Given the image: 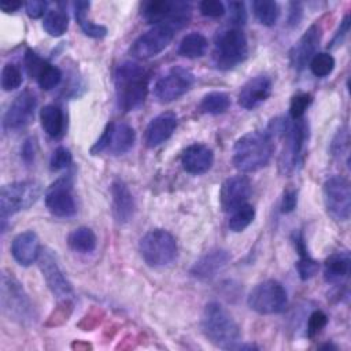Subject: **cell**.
Masks as SVG:
<instances>
[{"label":"cell","instance_id":"obj_48","mask_svg":"<svg viewBox=\"0 0 351 351\" xmlns=\"http://www.w3.org/2000/svg\"><path fill=\"white\" fill-rule=\"evenodd\" d=\"M300 18H302V5H300V3H291L288 23L291 26H296L299 23Z\"/></svg>","mask_w":351,"mask_h":351},{"label":"cell","instance_id":"obj_33","mask_svg":"<svg viewBox=\"0 0 351 351\" xmlns=\"http://www.w3.org/2000/svg\"><path fill=\"white\" fill-rule=\"evenodd\" d=\"M230 107V97L225 92H210L202 97V101L199 104V110L203 114L210 115H219L228 111Z\"/></svg>","mask_w":351,"mask_h":351},{"label":"cell","instance_id":"obj_45","mask_svg":"<svg viewBox=\"0 0 351 351\" xmlns=\"http://www.w3.org/2000/svg\"><path fill=\"white\" fill-rule=\"evenodd\" d=\"M47 7H48V3L47 1H40V0H32V1H27L25 4V10H26V14L33 18V19H37V18H41L44 14H47ZM45 16V15H44Z\"/></svg>","mask_w":351,"mask_h":351},{"label":"cell","instance_id":"obj_21","mask_svg":"<svg viewBox=\"0 0 351 351\" xmlns=\"http://www.w3.org/2000/svg\"><path fill=\"white\" fill-rule=\"evenodd\" d=\"M273 84L267 75H256L248 80L239 92V104L245 110H254L271 95Z\"/></svg>","mask_w":351,"mask_h":351},{"label":"cell","instance_id":"obj_36","mask_svg":"<svg viewBox=\"0 0 351 351\" xmlns=\"http://www.w3.org/2000/svg\"><path fill=\"white\" fill-rule=\"evenodd\" d=\"M255 218V208L254 206L244 203L243 206L237 207L234 211H232L230 219H229V229L232 232H243L245 228L250 226V223Z\"/></svg>","mask_w":351,"mask_h":351},{"label":"cell","instance_id":"obj_1","mask_svg":"<svg viewBox=\"0 0 351 351\" xmlns=\"http://www.w3.org/2000/svg\"><path fill=\"white\" fill-rule=\"evenodd\" d=\"M274 152L273 134L267 130H252L236 140L232 152L234 167L243 173H252L265 167Z\"/></svg>","mask_w":351,"mask_h":351},{"label":"cell","instance_id":"obj_15","mask_svg":"<svg viewBox=\"0 0 351 351\" xmlns=\"http://www.w3.org/2000/svg\"><path fill=\"white\" fill-rule=\"evenodd\" d=\"M174 33L176 29L169 25H154L133 43L130 52L138 59L154 58L169 47Z\"/></svg>","mask_w":351,"mask_h":351},{"label":"cell","instance_id":"obj_43","mask_svg":"<svg viewBox=\"0 0 351 351\" xmlns=\"http://www.w3.org/2000/svg\"><path fill=\"white\" fill-rule=\"evenodd\" d=\"M229 7V21L232 22V26H237L240 27L241 25L245 23L247 21V11H245V5L243 1H230L228 4Z\"/></svg>","mask_w":351,"mask_h":351},{"label":"cell","instance_id":"obj_40","mask_svg":"<svg viewBox=\"0 0 351 351\" xmlns=\"http://www.w3.org/2000/svg\"><path fill=\"white\" fill-rule=\"evenodd\" d=\"M71 163H73V155L70 149H67L66 147H58L51 155L49 169L52 171H60L67 169Z\"/></svg>","mask_w":351,"mask_h":351},{"label":"cell","instance_id":"obj_17","mask_svg":"<svg viewBox=\"0 0 351 351\" xmlns=\"http://www.w3.org/2000/svg\"><path fill=\"white\" fill-rule=\"evenodd\" d=\"M37 107V96L30 89L22 90L10 104L3 118L5 130H19L26 128L34 118Z\"/></svg>","mask_w":351,"mask_h":351},{"label":"cell","instance_id":"obj_27","mask_svg":"<svg viewBox=\"0 0 351 351\" xmlns=\"http://www.w3.org/2000/svg\"><path fill=\"white\" fill-rule=\"evenodd\" d=\"M351 258L347 251L330 254L324 262V278L328 282H340L347 278L350 273Z\"/></svg>","mask_w":351,"mask_h":351},{"label":"cell","instance_id":"obj_6","mask_svg":"<svg viewBox=\"0 0 351 351\" xmlns=\"http://www.w3.org/2000/svg\"><path fill=\"white\" fill-rule=\"evenodd\" d=\"M1 310L3 313L19 324L27 325L34 322L36 311L32 300L25 292L22 284L7 271L1 273Z\"/></svg>","mask_w":351,"mask_h":351},{"label":"cell","instance_id":"obj_34","mask_svg":"<svg viewBox=\"0 0 351 351\" xmlns=\"http://www.w3.org/2000/svg\"><path fill=\"white\" fill-rule=\"evenodd\" d=\"M44 30L52 37H60L69 27V15L64 10H49L43 21Z\"/></svg>","mask_w":351,"mask_h":351},{"label":"cell","instance_id":"obj_42","mask_svg":"<svg viewBox=\"0 0 351 351\" xmlns=\"http://www.w3.org/2000/svg\"><path fill=\"white\" fill-rule=\"evenodd\" d=\"M200 14L208 18H219L226 12L225 4L218 0H203L199 4Z\"/></svg>","mask_w":351,"mask_h":351},{"label":"cell","instance_id":"obj_47","mask_svg":"<svg viewBox=\"0 0 351 351\" xmlns=\"http://www.w3.org/2000/svg\"><path fill=\"white\" fill-rule=\"evenodd\" d=\"M348 30H350V16H348V14H347V15H344V18H343V21H341V23H340V27H339L337 33L335 34V37H333V40H332V43H330V47H335V45L341 44V41H343V38L346 37V34L348 33Z\"/></svg>","mask_w":351,"mask_h":351},{"label":"cell","instance_id":"obj_19","mask_svg":"<svg viewBox=\"0 0 351 351\" xmlns=\"http://www.w3.org/2000/svg\"><path fill=\"white\" fill-rule=\"evenodd\" d=\"M25 67L27 74L34 78L38 86L44 90H51L62 81V71L59 67L48 63L40 58L34 51L27 49L25 55Z\"/></svg>","mask_w":351,"mask_h":351},{"label":"cell","instance_id":"obj_44","mask_svg":"<svg viewBox=\"0 0 351 351\" xmlns=\"http://www.w3.org/2000/svg\"><path fill=\"white\" fill-rule=\"evenodd\" d=\"M36 152H37V140L34 137H29L27 140H25L22 149H21V156L22 160L26 165H30L34 162L36 158Z\"/></svg>","mask_w":351,"mask_h":351},{"label":"cell","instance_id":"obj_25","mask_svg":"<svg viewBox=\"0 0 351 351\" xmlns=\"http://www.w3.org/2000/svg\"><path fill=\"white\" fill-rule=\"evenodd\" d=\"M110 191H111V199H112L114 218L119 223L129 222L134 214L136 203L128 185L122 180L117 178L112 181Z\"/></svg>","mask_w":351,"mask_h":351},{"label":"cell","instance_id":"obj_18","mask_svg":"<svg viewBox=\"0 0 351 351\" xmlns=\"http://www.w3.org/2000/svg\"><path fill=\"white\" fill-rule=\"evenodd\" d=\"M252 192L251 181L245 176H233L223 181L219 191V203L225 213H232L247 203Z\"/></svg>","mask_w":351,"mask_h":351},{"label":"cell","instance_id":"obj_20","mask_svg":"<svg viewBox=\"0 0 351 351\" xmlns=\"http://www.w3.org/2000/svg\"><path fill=\"white\" fill-rule=\"evenodd\" d=\"M321 41L319 25H311L302 37L295 43L289 52V63L296 71H302L310 63L313 56L317 53L318 44Z\"/></svg>","mask_w":351,"mask_h":351},{"label":"cell","instance_id":"obj_28","mask_svg":"<svg viewBox=\"0 0 351 351\" xmlns=\"http://www.w3.org/2000/svg\"><path fill=\"white\" fill-rule=\"evenodd\" d=\"M40 121L44 132L52 138H60L64 134L66 118L63 110L56 104H47L40 110Z\"/></svg>","mask_w":351,"mask_h":351},{"label":"cell","instance_id":"obj_3","mask_svg":"<svg viewBox=\"0 0 351 351\" xmlns=\"http://www.w3.org/2000/svg\"><path fill=\"white\" fill-rule=\"evenodd\" d=\"M273 134L281 132L284 138L282 151L280 155V170L284 174H289L302 162L306 143L308 140V123L304 118L292 119H273L267 128Z\"/></svg>","mask_w":351,"mask_h":351},{"label":"cell","instance_id":"obj_29","mask_svg":"<svg viewBox=\"0 0 351 351\" xmlns=\"http://www.w3.org/2000/svg\"><path fill=\"white\" fill-rule=\"evenodd\" d=\"M293 243H295V248L299 254V261L296 262V269L299 273V277L302 280H308L311 277L315 276V273L318 271V262L315 259H313L308 255V251L306 248V243H304V237L302 233H295L293 236Z\"/></svg>","mask_w":351,"mask_h":351},{"label":"cell","instance_id":"obj_2","mask_svg":"<svg viewBox=\"0 0 351 351\" xmlns=\"http://www.w3.org/2000/svg\"><path fill=\"white\" fill-rule=\"evenodd\" d=\"M117 104L123 112L137 110L148 95V71L136 62H123L115 70Z\"/></svg>","mask_w":351,"mask_h":351},{"label":"cell","instance_id":"obj_38","mask_svg":"<svg viewBox=\"0 0 351 351\" xmlns=\"http://www.w3.org/2000/svg\"><path fill=\"white\" fill-rule=\"evenodd\" d=\"M22 84V71L15 63H5L1 70V88L5 92H11L19 88Z\"/></svg>","mask_w":351,"mask_h":351},{"label":"cell","instance_id":"obj_41","mask_svg":"<svg viewBox=\"0 0 351 351\" xmlns=\"http://www.w3.org/2000/svg\"><path fill=\"white\" fill-rule=\"evenodd\" d=\"M328 324V315L321 311V310H315L310 314L308 321H307V336L308 337H314L317 336Z\"/></svg>","mask_w":351,"mask_h":351},{"label":"cell","instance_id":"obj_5","mask_svg":"<svg viewBox=\"0 0 351 351\" xmlns=\"http://www.w3.org/2000/svg\"><path fill=\"white\" fill-rule=\"evenodd\" d=\"M248 56V43L244 32L230 26L217 33L213 48V63L219 70H230Z\"/></svg>","mask_w":351,"mask_h":351},{"label":"cell","instance_id":"obj_12","mask_svg":"<svg viewBox=\"0 0 351 351\" xmlns=\"http://www.w3.org/2000/svg\"><path fill=\"white\" fill-rule=\"evenodd\" d=\"M326 213L335 221H348L351 213V186L341 176L329 177L322 186Z\"/></svg>","mask_w":351,"mask_h":351},{"label":"cell","instance_id":"obj_31","mask_svg":"<svg viewBox=\"0 0 351 351\" xmlns=\"http://www.w3.org/2000/svg\"><path fill=\"white\" fill-rule=\"evenodd\" d=\"M89 1H75L74 3V15L75 21L80 25L85 36L92 38H103L107 36V27L103 25L93 23L86 19V11L89 10Z\"/></svg>","mask_w":351,"mask_h":351},{"label":"cell","instance_id":"obj_7","mask_svg":"<svg viewBox=\"0 0 351 351\" xmlns=\"http://www.w3.org/2000/svg\"><path fill=\"white\" fill-rule=\"evenodd\" d=\"M41 184L33 180L15 181L0 189V218L4 223L14 214L30 208L41 195Z\"/></svg>","mask_w":351,"mask_h":351},{"label":"cell","instance_id":"obj_39","mask_svg":"<svg viewBox=\"0 0 351 351\" xmlns=\"http://www.w3.org/2000/svg\"><path fill=\"white\" fill-rule=\"evenodd\" d=\"M313 99L308 93L300 92L292 96L291 99V104H289V118L291 119H300L303 118L306 110L308 108V106L311 104Z\"/></svg>","mask_w":351,"mask_h":351},{"label":"cell","instance_id":"obj_14","mask_svg":"<svg viewBox=\"0 0 351 351\" xmlns=\"http://www.w3.org/2000/svg\"><path fill=\"white\" fill-rule=\"evenodd\" d=\"M38 266L48 288L58 299L67 300L73 296V287L67 280L64 271L62 270L56 254L52 250H41V254L38 256Z\"/></svg>","mask_w":351,"mask_h":351},{"label":"cell","instance_id":"obj_10","mask_svg":"<svg viewBox=\"0 0 351 351\" xmlns=\"http://www.w3.org/2000/svg\"><path fill=\"white\" fill-rule=\"evenodd\" d=\"M248 307L258 314L271 315L285 311L288 295L284 285L277 280H265L256 284L247 298Z\"/></svg>","mask_w":351,"mask_h":351},{"label":"cell","instance_id":"obj_24","mask_svg":"<svg viewBox=\"0 0 351 351\" xmlns=\"http://www.w3.org/2000/svg\"><path fill=\"white\" fill-rule=\"evenodd\" d=\"M214 162V154L211 148L202 143L188 145L181 155V165L189 174H204L207 173Z\"/></svg>","mask_w":351,"mask_h":351},{"label":"cell","instance_id":"obj_4","mask_svg":"<svg viewBox=\"0 0 351 351\" xmlns=\"http://www.w3.org/2000/svg\"><path fill=\"white\" fill-rule=\"evenodd\" d=\"M202 329L204 336L219 348L236 350L240 344L241 332L237 322L218 302L206 304L202 315Z\"/></svg>","mask_w":351,"mask_h":351},{"label":"cell","instance_id":"obj_32","mask_svg":"<svg viewBox=\"0 0 351 351\" xmlns=\"http://www.w3.org/2000/svg\"><path fill=\"white\" fill-rule=\"evenodd\" d=\"M207 47H208L207 38L199 32H192L184 36V38L181 40L178 47V53L184 58L196 59L206 53Z\"/></svg>","mask_w":351,"mask_h":351},{"label":"cell","instance_id":"obj_50","mask_svg":"<svg viewBox=\"0 0 351 351\" xmlns=\"http://www.w3.org/2000/svg\"><path fill=\"white\" fill-rule=\"evenodd\" d=\"M321 348H322V350H324V348H333V350H336V347L332 346V344H324V346H321Z\"/></svg>","mask_w":351,"mask_h":351},{"label":"cell","instance_id":"obj_9","mask_svg":"<svg viewBox=\"0 0 351 351\" xmlns=\"http://www.w3.org/2000/svg\"><path fill=\"white\" fill-rule=\"evenodd\" d=\"M143 18L154 25H169L178 30L192 15V7L181 0H151L141 4Z\"/></svg>","mask_w":351,"mask_h":351},{"label":"cell","instance_id":"obj_49","mask_svg":"<svg viewBox=\"0 0 351 351\" xmlns=\"http://www.w3.org/2000/svg\"><path fill=\"white\" fill-rule=\"evenodd\" d=\"M22 7V3L21 1H10V0H3L1 3H0V8H1V11H4L5 14H11V12H15V11H18L19 8Z\"/></svg>","mask_w":351,"mask_h":351},{"label":"cell","instance_id":"obj_46","mask_svg":"<svg viewBox=\"0 0 351 351\" xmlns=\"http://www.w3.org/2000/svg\"><path fill=\"white\" fill-rule=\"evenodd\" d=\"M298 204V191L295 189H287L282 195V200H281V213L288 214L291 211H293L296 208Z\"/></svg>","mask_w":351,"mask_h":351},{"label":"cell","instance_id":"obj_22","mask_svg":"<svg viewBox=\"0 0 351 351\" xmlns=\"http://www.w3.org/2000/svg\"><path fill=\"white\" fill-rule=\"evenodd\" d=\"M229 261L230 254L226 250H210L195 262V265L191 269V274L200 281H208L214 278L218 274V271H221L229 263Z\"/></svg>","mask_w":351,"mask_h":351},{"label":"cell","instance_id":"obj_13","mask_svg":"<svg viewBox=\"0 0 351 351\" xmlns=\"http://www.w3.org/2000/svg\"><path fill=\"white\" fill-rule=\"evenodd\" d=\"M195 75L182 66L171 67L154 85V96L159 103H170L185 95L193 85Z\"/></svg>","mask_w":351,"mask_h":351},{"label":"cell","instance_id":"obj_16","mask_svg":"<svg viewBox=\"0 0 351 351\" xmlns=\"http://www.w3.org/2000/svg\"><path fill=\"white\" fill-rule=\"evenodd\" d=\"M73 181L70 176L58 178L45 192V206L48 211L59 218H69L77 213L74 196L71 193Z\"/></svg>","mask_w":351,"mask_h":351},{"label":"cell","instance_id":"obj_30","mask_svg":"<svg viewBox=\"0 0 351 351\" xmlns=\"http://www.w3.org/2000/svg\"><path fill=\"white\" fill-rule=\"evenodd\" d=\"M67 243H69V247L75 252L90 254L96 250L97 237L90 228L80 226L69 234Z\"/></svg>","mask_w":351,"mask_h":351},{"label":"cell","instance_id":"obj_26","mask_svg":"<svg viewBox=\"0 0 351 351\" xmlns=\"http://www.w3.org/2000/svg\"><path fill=\"white\" fill-rule=\"evenodd\" d=\"M177 128V115L162 112L151 119L145 129V144L149 148L158 147L171 137Z\"/></svg>","mask_w":351,"mask_h":351},{"label":"cell","instance_id":"obj_35","mask_svg":"<svg viewBox=\"0 0 351 351\" xmlns=\"http://www.w3.org/2000/svg\"><path fill=\"white\" fill-rule=\"evenodd\" d=\"M252 10L255 18L263 26H274L280 16V7L271 0H255L252 1Z\"/></svg>","mask_w":351,"mask_h":351},{"label":"cell","instance_id":"obj_11","mask_svg":"<svg viewBox=\"0 0 351 351\" xmlns=\"http://www.w3.org/2000/svg\"><path fill=\"white\" fill-rule=\"evenodd\" d=\"M136 141L134 129L126 122H108L97 138V141L92 145L90 154L99 155L107 152L108 155H123L129 149L133 148Z\"/></svg>","mask_w":351,"mask_h":351},{"label":"cell","instance_id":"obj_37","mask_svg":"<svg viewBox=\"0 0 351 351\" xmlns=\"http://www.w3.org/2000/svg\"><path fill=\"white\" fill-rule=\"evenodd\" d=\"M308 64L315 77H328L335 69V58L328 52H317Z\"/></svg>","mask_w":351,"mask_h":351},{"label":"cell","instance_id":"obj_8","mask_svg":"<svg viewBox=\"0 0 351 351\" xmlns=\"http://www.w3.org/2000/svg\"><path fill=\"white\" fill-rule=\"evenodd\" d=\"M138 251L148 266L162 267L177 258L178 250L171 233L165 229H152L140 239Z\"/></svg>","mask_w":351,"mask_h":351},{"label":"cell","instance_id":"obj_23","mask_svg":"<svg viewBox=\"0 0 351 351\" xmlns=\"http://www.w3.org/2000/svg\"><path fill=\"white\" fill-rule=\"evenodd\" d=\"M41 250L38 236L33 230H26L16 234L11 243L12 258L21 266H30L38 261Z\"/></svg>","mask_w":351,"mask_h":351}]
</instances>
